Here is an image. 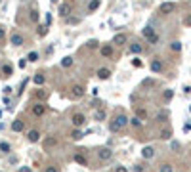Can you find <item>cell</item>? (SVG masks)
<instances>
[{
    "label": "cell",
    "mask_w": 191,
    "mask_h": 172,
    "mask_svg": "<svg viewBox=\"0 0 191 172\" xmlns=\"http://www.w3.org/2000/svg\"><path fill=\"white\" fill-rule=\"evenodd\" d=\"M12 73H13V67L12 65H2V77H12Z\"/></svg>",
    "instance_id": "obj_17"
},
{
    "label": "cell",
    "mask_w": 191,
    "mask_h": 172,
    "mask_svg": "<svg viewBox=\"0 0 191 172\" xmlns=\"http://www.w3.org/2000/svg\"><path fill=\"white\" fill-rule=\"evenodd\" d=\"M100 4H101V0H92V2L88 4V10H90V12H94V10L100 8Z\"/></svg>",
    "instance_id": "obj_22"
},
{
    "label": "cell",
    "mask_w": 191,
    "mask_h": 172,
    "mask_svg": "<svg viewBox=\"0 0 191 172\" xmlns=\"http://www.w3.org/2000/svg\"><path fill=\"white\" fill-rule=\"evenodd\" d=\"M130 52L132 54H141V52H143V46L138 44V42H134V44H130Z\"/></svg>",
    "instance_id": "obj_16"
},
{
    "label": "cell",
    "mask_w": 191,
    "mask_h": 172,
    "mask_svg": "<svg viewBox=\"0 0 191 172\" xmlns=\"http://www.w3.org/2000/svg\"><path fill=\"white\" fill-rule=\"evenodd\" d=\"M153 155H155V149L151 145H145L143 149H141V157H143V159H151Z\"/></svg>",
    "instance_id": "obj_10"
},
{
    "label": "cell",
    "mask_w": 191,
    "mask_h": 172,
    "mask_svg": "<svg viewBox=\"0 0 191 172\" xmlns=\"http://www.w3.org/2000/svg\"><path fill=\"white\" fill-rule=\"evenodd\" d=\"M97 44H100L97 40H90V42H88V48H90V50H94V48H97Z\"/></svg>",
    "instance_id": "obj_37"
},
{
    "label": "cell",
    "mask_w": 191,
    "mask_h": 172,
    "mask_svg": "<svg viewBox=\"0 0 191 172\" xmlns=\"http://www.w3.org/2000/svg\"><path fill=\"white\" fill-rule=\"evenodd\" d=\"M71 96H73L75 99H80L82 96H84V88L80 84H76V86H73V88H71Z\"/></svg>",
    "instance_id": "obj_4"
},
{
    "label": "cell",
    "mask_w": 191,
    "mask_h": 172,
    "mask_svg": "<svg viewBox=\"0 0 191 172\" xmlns=\"http://www.w3.org/2000/svg\"><path fill=\"white\" fill-rule=\"evenodd\" d=\"M19 172H31V168H29V167H21Z\"/></svg>",
    "instance_id": "obj_43"
},
{
    "label": "cell",
    "mask_w": 191,
    "mask_h": 172,
    "mask_svg": "<svg viewBox=\"0 0 191 172\" xmlns=\"http://www.w3.org/2000/svg\"><path fill=\"white\" fill-rule=\"evenodd\" d=\"M189 111H191V105H189Z\"/></svg>",
    "instance_id": "obj_46"
},
{
    "label": "cell",
    "mask_w": 191,
    "mask_h": 172,
    "mask_svg": "<svg viewBox=\"0 0 191 172\" xmlns=\"http://www.w3.org/2000/svg\"><path fill=\"white\" fill-rule=\"evenodd\" d=\"M42 145H44V147H54V145H58V138H55V136H48V138L42 140Z\"/></svg>",
    "instance_id": "obj_8"
},
{
    "label": "cell",
    "mask_w": 191,
    "mask_h": 172,
    "mask_svg": "<svg viewBox=\"0 0 191 172\" xmlns=\"http://www.w3.org/2000/svg\"><path fill=\"white\" fill-rule=\"evenodd\" d=\"M33 81H34V84H38V86H40V84H44V82H46V77L42 75V73H37Z\"/></svg>",
    "instance_id": "obj_18"
},
{
    "label": "cell",
    "mask_w": 191,
    "mask_h": 172,
    "mask_svg": "<svg viewBox=\"0 0 191 172\" xmlns=\"http://www.w3.org/2000/svg\"><path fill=\"white\" fill-rule=\"evenodd\" d=\"M166 117H168V115H166L164 111H161V113H159V120H164Z\"/></svg>",
    "instance_id": "obj_41"
},
{
    "label": "cell",
    "mask_w": 191,
    "mask_h": 172,
    "mask_svg": "<svg viewBox=\"0 0 191 172\" xmlns=\"http://www.w3.org/2000/svg\"><path fill=\"white\" fill-rule=\"evenodd\" d=\"M2 38H4V29L0 27V40H2Z\"/></svg>",
    "instance_id": "obj_45"
},
{
    "label": "cell",
    "mask_w": 191,
    "mask_h": 172,
    "mask_svg": "<svg viewBox=\"0 0 191 172\" xmlns=\"http://www.w3.org/2000/svg\"><path fill=\"white\" fill-rule=\"evenodd\" d=\"M69 13H71V4H61L59 6V16L61 17H69Z\"/></svg>",
    "instance_id": "obj_12"
},
{
    "label": "cell",
    "mask_w": 191,
    "mask_h": 172,
    "mask_svg": "<svg viewBox=\"0 0 191 172\" xmlns=\"http://www.w3.org/2000/svg\"><path fill=\"white\" fill-rule=\"evenodd\" d=\"M27 138H29V142H31V143H37V142L40 140V132H38V130H29Z\"/></svg>",
    "instance_id": "obj_11"
},
{
    "label": "cell",
    "mask_w": 191,
    "mask_h": 172,
    "mask_svg": "<svg viewBox=\"0 0 191 172\" xmlns=\"http://www.w3.org/2000/svg\"><path fill=\"white\" fill-rule=\"evenodd\" d=\"M97 77H100L101 81H107V78L111 77V71H109V69H103V67H101V69H97Z\"/></svg>",
    "instance_id": "obj_15"
},
{
    "label": "cell",
    "mask_w": 191,
    "mask_h": 172,
    "mask_svg": "<svg viewBox=\"0 0 191 172\" xmlns=\"http://www.w3.org/2000/svg\"><path fill=\"white\" fill-rule=\"evenodd\" d=\"M25 130V123H23V120H13V123H12V132H23Z\"/></svg>",
    "instance_id": "obj_9"
},
{
    "label": "cell",
    "mask_w": 191,
    "mask_h": 172,
    "mask_svg": "<svg viewBox=\"0 0 191 172\" xmlns=\"http://www.w3.org/2000/svg\"><path fill=\"white\" fill-rule=\"evenodd\" d=\"M159 172H174V170H172V167H170V164H162Z\"/></svg>",
    "instance_id": "obj_33"
},
{
    "label": "cell",
    "mask_w": 191,
    "mask_h": 172,
    "mask_svg": "<svg viewBox=\"0 0 191 172\" xmlns=\"http://www.w3.org/2000/svg\"><path fill=\"white\" fill-rule=\"evenodd\" d=\"M10 40H12V44H13V46H21V44H23V42H25L23 34H19V33H12Z\"/></svg>",
    "instance_id": "obj_5"
},
{
    "label": "cell",
    "mask_w": 191,
    "mask_h": 172,
    "mask_svg": "<svg viewBox=\"0 0 191 172\" xmlns=\"http://www.w3.org/2000/svg\"><path fill=\"white\" fill-rule=\"evenodd\" d=\"M147 40H149V44H157V42H159V34L155 33L153 37H151V38H147Z\"/></svg>",
    "instance_id": "obj_35"
},
{
    "label": "cell",
    "mask_w": 191,
    "mask_h": 172,
    "mask_svg": "<svg viewBox=\"0 0 191 172\" xmlns=\"http://www.w3.org/2000/svg\"><path fill=\"white\" fill-rule=\"evenodd\" d=\"M73 159H75L76 163H80V164H86V159H84V157H82V155H75V157H73Z\"/></svg>",
    "instance_id": "obj_32"
},
{
    "label": "cell",
    "mask_w": 191,
    "mask_h": 172,
    "mask_svg": "<svg viewBox=\"0 0 191 172\" xmlns=\"http://www.w3.org/2000/svg\"><path fill=\"white\" fill-rule=\"evenodd\" d=\"M126 40H128V37L121 33V34H117V37L113 38V44H118V46H121V44H126Z\"/></svg>",
    "instance_id": "obj_14"
},
{
    "label": "cell",
    "mask_w": 191,
    "mask_h": 172,
    "mask_svg": "<svg viewBox=\"0 0 191 172\" xmlns=\"http://www.w3.org/2000/svg\"><path fill=\"white\" fill-rule=\"evenodd\" d=\"M151 71H153V73H161V71H162V61L161 59H153L151 61Z\"/></svg>",
    "instance_id": "obj_13"
},
{
    "label": "cell",
    "mask_w": 191,
    "mask_h": 172,
    "mask_svg": "<svg viewBox=\"0 0 191 172\" xmlns=\"http://www.w3.org/2000/svg\"><path fill=\"white\" fill-rule=\"evenodd\" d=\"M126 123H128V119H126L122 113H121V115H117V117H115V120H113V123L109 124L111 132H118V130H122V128L126 126Z\"/></svg>",
    "instance_id": "obj_1"
},
{
    "label": "cell",
    "mask_w": 191,
    "mask_h": 172,
    "mask_svg": "<svg viewBox=\"0 0 191 172\" xmlns=\"http://www.w3.org/2000/svg\"><path fill=\"white\" fill-rule=\"evenodd\" d=\"M103 119H105V111H101V109L96 111V120H103Z\"/></svg>",
    "instance_id": "obj_30"
},
{
    "label": "cell",
    "mask_w": 191,
    "mask_h": 172,
    "mask_svg": "<svg viewBox=\"0 0 191 172\" xmlns=\"http://www.w3.org/2000/svg\"><path fill=\"white\" fill-rule=\"evenodd\" d=\"M141 33H143V37H145V38H151L153 34H155V29H153V27H145Z\"/></svg>",
    "instance_id": "obj_21"
},
{
    "label": "cell",
    "mask_w": 191,
    "mask_h": 172,
    "mask_svg": "<svg viewBox=\"0 0 191 172\" xmlns=\"http://www.w3.org/2000/svg\"><path fill=\"white\" fill-rule=\"evenodd\" d=\"M29 17H31V21H34V23H37V21H38V10H37V8H33Z\"/></svg>",
    "instance_id": "obj_25"
},
{
    "label": "cell",
    "mask_w": 191,
    "mask_h": 172,
    "mask_svg": "<svg viewBox=\"0 0 191 172\" xmlns=\"http://www.w3.org/2000/svg\"><path fill=\"white\" fill-rule=\"evenodd\" d=\"M115 172H128V170H126L124 167H117V170H115Z\"/></svg>",
    "instance_id": "obj_44"
},
{
    "label": "cell",
    "mask_w": 191,
    "mask_h": 172,
    "mask_svg": "<svg viewBox=\"0 0 191 172\" xmlns=\"http://www.w3.org/2000/svg\"><path fill=\"white\" fill-rule=\"evenodd\" d=\"M0 151H2V153H10V151H12V147H10V143H6V142H2V143H0Z\"/></svg>",
    "instance_id": "obj_23"
},
{
    "label": "cell",
    "mask_w": 191,
    "mask_h": 172,
    "mask_svg": "<svg viewBox=\"0 0 191 172\" xmlns=\"http://www.w3.org/2000/svg\"><path fill=\"white\" fill-rule=\"evenodd\" d=\"M134 172H143V167H141V164H136V167H134Z\"/></svg>",
    "instance_id": "obj_42"
},
{
    "label": "cell",
    "mask_w": 191,
    "mask_h": 172,
    "mask_svg": "<svg viewBox=\"0 0 191 172\" xmlns=\"http://www.w3.org/2000/svg\"><path fill=\"white\" fill-rule=\"evenodd\" d=\"M130 124H132L134 128H140V126H141V119H138V117H134V119H130Z\"/></svg>",
    "instance_id": "obj_26"
},
{
    "label": "cell",
    "mask_w": 191,
    "mask_h": 172,
    "mask_svg": "<svg viewBox=\"0 0 191 172\" xmlns=\"http://www.w3.org/2000/svg\"><path fill=\"white\" fill-rule=\"evenodd\" d=\"M101 54H103L105 57H111V56H113V46H109V44H105V46L101 48Z\"/></svg>",
    "instance_id": "obj_20"
},
{
    "label": "cell",
    "mask_w": 191,
    "mask_h": 172,
    "mask_svg": "<svg viewBox=\"0 0 191 172\" xmlns=\"http://www.w3.org/2000/svg\"><path fill=\"white\" fill-rule=\"evenodd\" d=\"M132 65H134V67H141L143 63H141V61L138 59V57H134V59H132Z\"/></svg>",
    "instance_id": "obj_38"
},
{
    "label": "cell",
    "mask_w": 191,
    "mask_h": 172,
    "mask_svg": "<svg viewBox=\"0 0 191 172\" xmlns=\"http://www.w3.org/2000/svg\"><path fill=\"white\" fill-rule=\"evenodd\" d=\"M0 2H2V0H0Z\"/></svg>",
    "instance_id": "obj_47"
},
{
    "label": "cell",
    "mask_w": 191,
    "mask_h": 172,
    "mask_svg": "<svg viewBox=\"0 0 191 172\" xmlns=\"http://www.w3.org/2000/svg\"><path fill=\"white\" fill-rule=\"evenodd\" d=\"M71 120H73V126L80 128V126H84V124H86V115H84V113H73Z\"/></svg>",
    "instance_id": "obj_2"
},
{
    "label": "cell",
    "mask_w": 191,
    "mask_h": 172,
    "mask_svg": "<svg viewBox=\"0 0 191 172\" xmlns=\"http://www.w3.org/2000/svg\"><path fill=\"white\" fill-rule=\"evenodd\" d=\"M183 23H186L187 27H191V13H189V16H186V19H183Z\"/></svg>",
    "instance_id": "obj_39"
},
{
    "label": "cell",
    "mask_w": 191,
    "mask_h": 172,
    "mask_svg": "<svg viewBox=\"0 0 191 172\" xmlns=\"http://www.w3.org/2000/svg\"><path fill=\"white\" fill-rule=\"evenodd\" d=\"M174 8H176V4H174V2H162V4H161V8H159V12L166 16V13H172Z\"/></svg>",
    "instance_id": "obj_3"
},
{
    "label": "cell",
    "mask_w": 191,
    "mask_h": 172,
    "mask_svg": "<svg viewBox=\"0 0 191 172\" xmlns=\"http://www.w3.org/2000/svg\"><path fill=\"white\" fill-rule=\"evenodd\" d=\"M33 115H34V117H42V115H44L46 113V107L44 105H42V103H37V105H33Z\"/></svg>",
    "instance_id": "obj_7"
},
{
    "label": "cell",
    "mask_w": 191,
    "mask_h": 172,
    "mask_svg": "<svg viewBox=\"0 0 191 172\" xmlns=\"http://www.w3.org/2000/svg\"><path fill=\"white\" fill-rule=\"evenodd\" d=\"M172 98H174V92H172V90H166V92H164V99H166V102H170Z\"/></svg>",
    "instance_id": "obj_31"
},
{
    "label": "cell",
    "mask_w": 191,
    "mask_h": 172,
    "mask_svg": "<svg viewBox=\"0 0 191 172\" xmlns=\"http://www.w3.org/2000/svg\"><path fill=\"white\" fill-rule=\"evenodd\" d=\"M37 99H46V92L44 90H37Z\"/></svg>",
    "instance_id": "obj_34"
},
{
    "label": "cell",
    "mask_w": 191,
    "mask_h": 172,
    "mask_svg": "<svg viewBox=\"0 0 191 172\" xmlns=\"http://www.w3.org/2000/svg\"><path fill=\"white\" fill-rule=\"evenodd\" d=\"M71 65H73V57H71V56H65V57H63V59H61V67H71Z\"/></svg>",
    "instance_id": "obj_19"
},
{
    "label": "cell",
    "mask_w": 191,
    "mask_h": 172,
    "mask_svg": "<svg viewBox=\"0 0 191 172\" xmlns=\"http://www.w3.org/2000/svg\"><path fill=\"white\" fill-rule=\"evenodd\" d=\"M170 48L174 50V52H180V50H182V42H178V40H176V42H172V44H170Z\"/></svg>",
    "instance_id": "obj_28"
},
{
    "label": "cell",
    "mask_w": 191,
    "mask_h": 172,
    "mask_svg": "<svg viewBox=\"0 0 191 172\" xmlns=\"http://www.w3.org/2000/svg\"><path fill=\"white\" fill-rule=\"evenodd\" d=\"M161 138L162 140H170L172 138V130H168V128H166V130H162L161 132Z\"/></svg>",
    "instance_id": "obj_24"
},
{
    "label": "cell",
    "mask_w": 191,
    "mask_h": 172,
    "mask_svg": "<svg viewBox=\"0 0 191 172\" xmlns=\"http://www.w3.org/2000/svg\"><path fill=\"white\" fill-rule=\"evenodd\" d=\"M44 172H59V170H58V167H46Z\"/></svg>",
    "instance_id": "obj_40"
},
{
    "label": "cell",
    "mask_w": 191,
    "mask_h": 172,
    "mask_svg": "<svg viewBox=\"0 0 191 172\" xmlns=\"http://www.w3.org/2000/svg\"><path fill=\"white\" fill-rule=\"evenodd\" d=\"M111 155H113V151H111V149H107V147H101L100 151H97V157H100L101 161H109Z\"/></svg>",
    "instance_id": "obj_6"
},
{
    "label": "cell",
    "mask_w": 191,
    "mask_h": 172,
    "mask_svg": "<svg viewBox=\"0 0 191 172\" xmlns=\"http://www.w3.org/2000/svg\"><path fill=\"white\" fill-rule=\"evenodd\" d=\"M82 136H84V134H82V132H80V130H75V132H73V134H71V138H73V140H75V142H79V140H80V138H82Z\"/></svg>",
    "instance_id": "obj_27"
},
{
    "label": "cell",
    "mask_w": 191,
    "mask_h": 172,
    "mask_svg": "<svg viewBox=\"0 0 191 172\" xmlns=\"http://www.w3.org/2000/svg\"><path fill=\"white\" fill-rule=\"evenodd\" d=\"M38 59V54L37 52H31L29 56H27V61H37Z\"/></svg>",
    "instance_id": "obj_29"
},
{
    "label": "cell",
    "mask_w": 191,
    "mask_h": 172,
    "mask_svg": "<svg viewBox=\"0 0 191 172\" xmlns=\"http://www.w3.org/2000/svg\"><path fill=\"white\" fill-rule=\"evenodd\" d=\"M136 113H138V119H145V117H147V113H145V109H138Z\"/></svg>",
    "instance_id": "obj_36"
}]
</instances>
